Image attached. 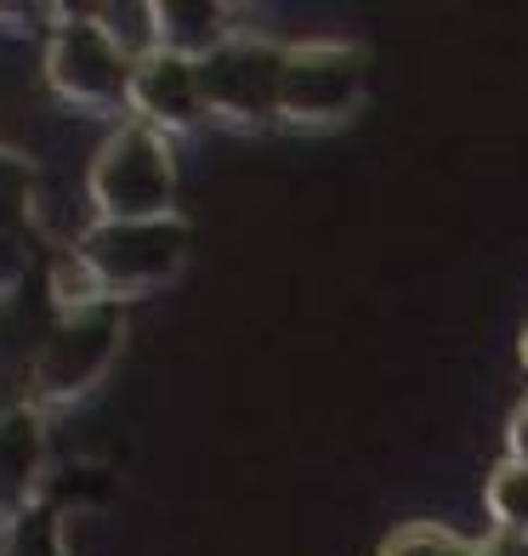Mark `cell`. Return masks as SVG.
Listing matches in <instances>:
<instances>
[{
    "mask_svg": "<svg viewBox=\"0 0 528 556\" xmlns=\"http://www.w3.org/2000/svg\"><path fill=\"white\" fill-rule=\"evenodd\" d=\"M188 222L160 216V222H86V233L68 244L58 262V313L63 307H91V301H142L165 285H176L188 267Z\"/></svg>",
    "mask_w": 528,
    "mask_h": 556,
    "instance_id": "obj_1",
    "label": "cell"
},
{
    "mask_svg": "<svg viewBox=\"0 0 528 556\" xmlns=\"http://www.w3.org/2000/svg\"><path fill=\"white\" fill-rule=\"evenodd\" d=\"M125 341V307L114 301H91V307H63L46 330L35 336V358H29V409L52 415L68 403L91 397L103 387V375L120 358Z\"/></svg>",
    "mask_w": 528,
    "mask_h": 556,
    "instance_id": "obj_2",
    "label": "cell"
},
{
    "mask_svg": "<svg viewBox=\"0 0 528 556\" xmlns=\"http://www.w3.org/2000/svg\"><path fill=\"white\" fill-rule=\"evenodd\" d=\"M91 222H160L176 216V160L171 142L142 119H120L86 170Z\"/></svg>",
    "mask_w": 528,
    "mask_h": 556,
    "instance_id": "obj_3",
    "label": "cell"
},
{
    "mask_svg": "<svg viewBox=\"0 0 528 556\" xmlns=\"http://www.w3.org/2000/svg\"><path fill=\"white\" fill-rule=\"evenodd\" d=\"M40 74L74 109H91V114H125L131 109L137 63L103 35V23L91 17V7H74L52 23Z\"/></svg>",
    "mask_w": 528,
    "mask_h": 556,
    "instance_id": "obj_4",
    "label": "cell"
},
{
    "mask_svg": "<svg viewBox=\"0 0 528 556\" xmlns=\"http://www.w3.org/2000/svg\"><path fill=\"white\" fill-rule=\"evenodd\" d=\"M285 52L290 46L234 35L216 58L199 63V91H205L211 125H228V131H262V125H279Z\"/></svg>",
    "mask_w": 528,
    "mask_h": 556,
    "instance_id": "obj_5",
    "label": "cell"
},
{
    "mask_svg": "<svg viewBox=\"0 0 528 556\" xmlns=\"http://www.w3.org/2000/svg\"><path fill=\"white\" fill-rule=\"evenodd\" d=\"M369 63L359 46L341 40H313L285 52V86H279V125L296 131H318V125H341L364 103Z\"/></svg>",
    "mask_w": 528,
    "mask_h": 556,
    "instance_id": "obj_6",
    "label": "cell"
},
{
    "mask_svg": "<svg viewBox=\"0 0 528 556\" xmlns=\"http://www.w3.org/2000/svg\"><path fill=\"white\" fill-rule=\"evenodd\" d=\"M131 109H137L142 125H154L160 137H193L199 125H211L205 91H199V63L165 58V52L148 58V63H137Z\"/></svg>",
    "mask_w": 528,
    "mask_h": 556,
    "instance_id": "obj_7",
    "label": "cell"
},
{
    "mask_svg": "<svg viewBox=\"0 0 528 556\" xmlns=\"http://www.w3.org/2000/svg\"><path fill=\"white\" fill-rule=\"evenodd\" d=\"M35 193H40V176L29 160H17L0 148V301L23 290V278L35 273Z\"/></svg>",
    "mask_w": 528,
    "mask_h": 556,
    "instance_id": "obj_8",
    "label": "cell"
},
{
    "mask_svg": "<svg viewBox=\"0 0 528 556\" xmlns=\"http://www.w3.org/2000/svg\"><path fill=\"white\" fill-rule=\"evenodd\" d=\"M40 466H46L40 409H29V403L0 409V522H17L29 505H40Z\"/></svg>",
    "mask_w": 528,
    "mask_h": 556,
    "instance_id": "obj_9",
    "label": "cell"
},
{
    "mask_svg": "<svg viewBox=\"0 0 528 556\" xmlns=\"http://www.w3.org/2000/svg\"><path fill=\"white\" fill-rule=\"evenodd\" d=\"M154 12H160V52L165 58L205 63L234 40L228 7H211V0H160Z\"/></svg>",
    "mask_w": 528,
    "mask_h": 556,
    "instance_id": "obj_10",
    "label": "cell"
},
{
    "mask_svg": "<svg viewBox=\"0 0 528 556\" xmlns=\"http://www.w3.org/2000/svg\"><path fill=\"white\" fill-rule=\"evenodd\" d=\"M91 17L103 23V35L131 63L160 58V12L154 7H137V0H103V7H91Z\"/></svg>",
    "mask_w": 528,
    "mask_h": 556,
    "instance_id": "obj_11",
    "label": "cell"
},
{
    "mask_svg": "<svg viewBox=\"0 0 528 556\" xmlns=\"http://www.w3.org/2000/svg\"><path fill=\"white\" fill-rule=\"evenodd\" d=\"M0 556H68V551H63V517H58L46 500L29 505V511L7 528Z\"/></svg>",
    "mask_w": 528,
    "mask_h": 556,
    "instance_id": "obj_12",
    "label": "cell"
},
{
    "mask_svg": "<svg viewBox=\"0 0 528 556\" xmlns=\"http://www.w3.org/2000/svg\"><path fill=\"white\" fill-rule=\"evenodd\" d=\"M489 511H494V522L506 528V534L528 540V466L506 460L489 477Z\"/></svg>",
    "mask_w": 528,
    "mask_h": 556,
    "instance_id": "obj_13",
    "label": "cell"
},
{
    "mask_svg": "<svg viewBox=\"0 0 528 556\" xmlns=\"http://www.w3.org/2000/svg\"><path fill=\"white\" fill-rule=\"evenodd\" d=\"M381 556H472V545L443 534V528H432V522H410L381 545Z\"/></svg>",
    "mask_w": 528,
    "mask_h": 556,
    "instance_id": "obj_14",
    "label": "cell"
},
{
    "mask_svg": "<svg viewBox=\"0 0 528 556\" xmlns=\"http://www.w3.org/2000/svg\"><path fill=\"white\" fill-rule=\"evenodd\" d=\"M506 448H512V460L517 466H528V403L512 415V432H506Z\"/></svg>",
    "mask_w": 528,
    "mask_h": 556,
    "instance_id": "obj_15",
    "label": "cell"
},
{
    "mask_svg": "<svg viewBox=\"0 0 528 556\" xmlns=\"http://www.w3.org/2000/svg\"><path fill=\"white\" fill-rule=\"evenodd\" d=\"M472 556H500V551H472Z\"/></svg>",
    "mask_w": 528,
    "mask_h": 556,
    "instance_id": "obj_16",
    "label": "cell"
},
{
    "mask_svg": "<svg viewBox=\"0 0 528 556\" xmlns=\"http://www.w3.org/2000/svg\"><path fill=\"white\" fill-rule=\"evenodd\" d=\"M523 364H528V336H523Z\"/></svg>",
    "mask_w": 528,
    "mask_h": 556,
    "instance_id": "obj_17",
    "label": "cell"
},
{
    "mask_svg": "<svg viewBox=\"0 0 528 556\" xmlns=\"http://www.w3.org/2000/svg\"><path fill=\"white\" fill-rule=\"evenodd\" d=\"M523 545H528V540H523Z\"/></svg>",
    "mask_w": 528,
    "mask_h": 556,
    "instance_id": "obj_18",
    "label": "cell"
}]
</instances>
